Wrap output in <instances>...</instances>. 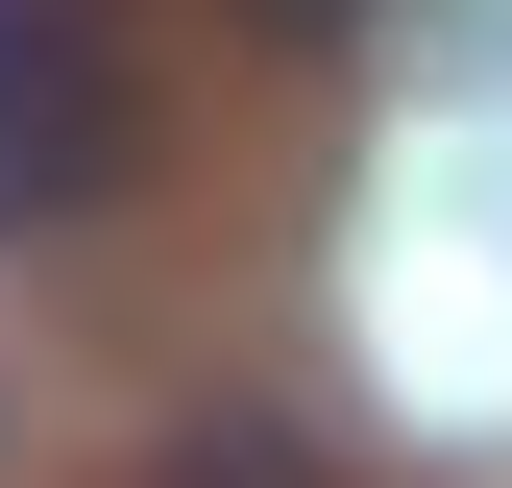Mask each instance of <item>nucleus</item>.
Instances as JSON below:
<instances>
[{
	"instance_id": "1",
	"label": "nucleus",
	"mask_w": 512,
	"mask_h": 488,
	"mask_svg": "<svg viewBox=\"0 0 512 488\" xmlns=\"http://www.w3.org/2000/svg\"><path fill=\"white\" fill-rule=\"evenodd\" d=\"M147 171V74L98 49V0H0V244H74Z\"/></svg>"
},
{
	"instance_id": "2",
	"label": "nucleus",
	"mask_w": 512,
	"mask_h": 488,
	"mask_svg": "<svg viewBox=\"0 0 512 488\" xmlns=\"http://www.w3.org/2000/svg\"><path fill=\"white\" fill-rule=\"evenodd\" d=\"M147 488H342V440H317V415H196Z\"/></svg>"
},
{
	"instance_id": "3",
	"label": "nucleus",
	"mask_w": 512,
	"mask_h": 488,
	"mask_svg": "<svg viewBox=\"0 0 512 488\" xmlns=\"http://www.w3.org/2000/svg\"><path fill=\"white\" fill-rule=\"evenodd\" d=\"M244 25H269V49H342V25H366V0H244Z\"/></svg>"
}]
</instances>
